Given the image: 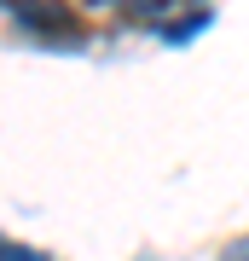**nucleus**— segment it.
<instances>
[{
	"mask_svg": "<svg viewBox=\"0 0 249 261\" xmlns=\"http://www.w3.org/2000/svg\"><path fill=\"white\" fill-rule=\"evenodd\" d=\"M6 12H12V23L23 29V35H35L41 47H58V53H70V47H81V12L64 6V0H6Z\"/></svg>",
	"mask_w": 249,
	"mask_h": 261,
	"instance_id": "nucleus-1",
	"label": "nucleus"
},
{
	"mask_svg": "<svg viewBox=\"0 0 249 261\" xmlns=\"http://www.w3.org/2000/svg\"><path fill=\"white\" fill-rule=\"evenodd\" d=\"M180 6H185V0H122V18H133V23H157V18H174Z\"/></svg>",
	"mask_w": 249,
	"mask_h": 261,
	"instance_id": "nucleus-3",
	"label": "nucleus"
},
{
	"mask_svg": "<svg viewBox=\"0 0 249 261\" xmlns=\"http://www.w3.org/2000/svg\"><path fill=\"white\" fill-rule=\"evenodd\" d=\"M0 261H52V255H41V250H29V244H12L6 232H0Z\"/></svg>",
	"mask_w": 249,
	"mask_h": 261,
	"instance_id": "nucleus-4",
	"label": "nucleus"
},
{
	"mask_svg": "<svg viewBox=\"0 0 249 261\" xmlns=\"http://www.w3.org/2000/svg\"><path fill=\"white\" fill-rule=\"evenodd\" d=\"M203 29H209V6H197V12H185V18H168L162 23V41H168V47H185V41L203 35Z\"/></svg>",
	"mask_w": 249,
	"mask_h": 261,
	"instance_id": "nucleus-2",
	"label": "nucleus"
},
{
	"mask_svg": "<svg viewBox=\"0 0 249 261\" xmlns=\"http://www.w3.org/2000/svg\"><path fill=\"white\" fill-rule=\"evenodd\" d=\"M220 261H249V232H243V238H232L226 250H220Z\"/></svg>",
	"mask_w": 249,
	"mask_h": 261,
	"instance_id": "nucleus-5",
	"label": "nucleus"
}]
</instances>
